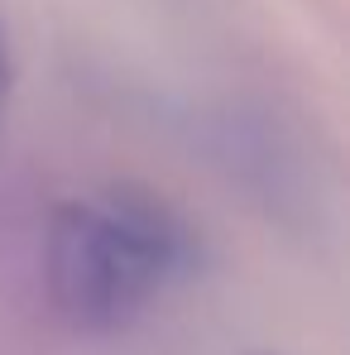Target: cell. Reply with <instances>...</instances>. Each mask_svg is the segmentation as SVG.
<instances>
[{"label":"cell","mask_w":350,"mask_h":355,"mask_svg":"<svg viewBox=\"0 0 350 355\" xmlns=\"http://www.w3.org/2000/svg\"><path fill=\"white\" fill-rule=\"evenodd\" d=\"M187 259V231L139 187H106L58 207L49 231V293L77 331L134 322Z\"/></svg>","instance_id":"cell-1"},{"label":"cell","mask_w":350,"mask_h":355,"mask_svg":"<svg viewBox=\"0 0 350 355\" xmlns=\"http://www.w3.org/2000/svg\"><path fill=\"white\" fill-rule=\"evenodd\" d=\"M10 82H15V58H10V29H5V19H0V111H5V101H10Z\"/></svg>","instance_id":"cell-2"}]
</instances>
